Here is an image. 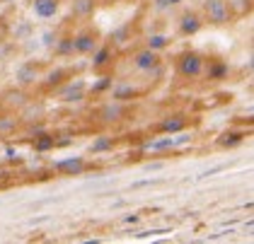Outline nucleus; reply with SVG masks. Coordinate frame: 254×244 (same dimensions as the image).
<instances>
[{
  "label": "nucleus",
  "instance_id": "nucleus-1",
  "mask_svg": "<svg viewBox=\"0 0 254 244\" xmlns=\"http://www.w3.org/2000/svg\"><path fill=\"white\" fill-rule=\"evenodd\" d=\"M203 15H206V22H211L215 27H223V24L233 22V2L230 0H206Z\"/></svg>",
  "mask_w": 254,
  "mask_h": 244
},
{
  "label": "nucleus",
  "instance_id": "nucleus-2",
  "mask_svg": "<svg viewBox=\"0 0 254 244\" xmlns=\"http://www.w3.org/2000/svg\"><path fill=\"white\" fill-rule=\"evenodd\" d=\"M203 65H206V58L201 54H196V51H184L177 58V70L187 80H196V77L203 75Z\"/></svg>",
  "mask_w": 254,
  "mask_h": 244
},
{
  "label": "nucleus",
  "instance_id": "nucleus-3",
  "mask_svg": "<svg viewBox=\"0 0 254 244\" xmlns=\"http://www.w3.org/2000/svg\"><path fill=\"white\" fill-rule=\"evenodd\" d=\"M160 54L157 51H150L148 46L145 49H140L136 56H133V68L140 70V73H157L160 70Z\"/></svg>",
  "mask_w": 254,
  "mask_h": 244
},
{
  "label": "nucleus",
  "instance_id": "nucleus-4",
  "mask_svg": "<svg viewBox=\"0 0 254 244\" xmlns=\"http://www.w3.org/2000/svg\"><path fill=\"white\" fill-rule=\"evenodd\" d=\"M73 46H75V54H80V56H90V54L99 46V39L92 29H80L78 34L73 37Z\"/></svg>",
  "mask_w": 254,
  "mask_h": 244
},
{
  "label": "nucleus",
  "instance_id": "nucleus-5",
  "mask_svg": "<svg viewBox=\"0 0 254 244\" xmlns=\"http://www.w3.org/2000/svg\"><path fill=\"white\" fill-rule=\"evenodd\" d=\"M201 27H203V17L198 12H194V10L182 12V17H179V34L182 37H194L201 32Z\"/></svg>",
  "mask_w": 254,
  "mask_h": 244
},
{
  "label": "nucleus",
  "instance_id": "nucleus-6",
  "mask_svg": "<svg viewBox=\"0 0 254 244\" xmlns=\"http://www.w3.org/2000/svg\"><path fill=\"white\" fill-rule=\"evenodd\" d=\"M124 116H126V104H124V102H117V99H112L109 104H104L97 112V119L102 123H119Z\"/></svg>",
  "mask_w": 254,
  "mask_h": 244
},
{
  "label": "nucleus",
  "instance_id": "nucleus-7",
  "mask_svg": "<svg viewBox=\"0 0 254 244\" xmlns=\"http://www.w3.org/2000/svg\"><path fill=\"white\" fill-rule=\"evenodd\" d=\"M85 169H87V165H85L82 157H65V160L54 162V172L65 174V177H78V174H82Z\"/></svg>",
  "mask_w": 254,
  "mask_h": 244
},
{
  "label": "nucleus",
  "instance_id": "nucleus-8",
  "mask_svg": "<svg viewBox=\"0 0 254 244\" xmlns=\"http://www.w3.org/2000/svg\"><path fill=\"white\" fill-rule=\"evenodd\" d=\"M61 0H32V12L37 19H51L59 15Z\"/></svg>",
  "mask_w": 254,
  "mask_h": 244
},
{
  "label": "nucleus",
  "instance_id": "nucleus-9",
  "mask_svg": "<svg viewBox=\"0 0 254 244\" xmlns=\"http://www.w3.org/2000/svg\"><path fill=\"white\" fill-rule=\"evenodd\" d=\"M112 99H117V102H131V99H136L138 94H140V90H138L136 85H131V82H119V85H114L112 90Z\"/></svg>",
  "mask_w": 254,
  "mask_h": 244
},
{
  "label": "nucleus",
  "instance_id": "nucleus-10",
  "mask_svg": "<svg viewBox=\"0 0 254 244\" xmlns=\"http://www.w3.org/2000/svg\"><path fill=\"white\" fill-rule=\"evenodd\" d=\"M203 73H206L208 80L218 82V80H225V77H228L230 68H228L225 61H208V65H203Z\"/></svg>",
  "mask_w": 254,
  "mask_h": 244
},
{
  "label": "nucleus",
  "instance_id": "nucleus-11",
  "mask_svg": "<svg viewBox=\"0 0 254 244\" xmlns=\"http://www.w3.org/2000/svg\"><path fill=\"white\" fill-rule=\"evenodd\" d=\"M39 80V65H34V63H24L20 65V70H17V82L20 85H34Z\"/></svg>",
  "mask_w": 254,
  "mask_h": 244
},
{
  "label": "nucleus",
  "instance_id": "nucleus-12",
  "mask_svg": "<svg viewBox=\"0 0 254 244\" xmlns=\"http://www.w3.org/2000/svg\"><path fill=\"white\" fill-rule=\"evenodd\" d=\"M112 58H114L112 44H102V46H97V49L92 51V65H95V68H104L107 63H112Z\"/></svg>",
  "mask_w": 254,
  "mask_h": 244
},
{
  "label": "nucleus",
  "instance_id": "nucleus-13",
  "mask_svg": "<svg viewBox=\"0 0 254 244\" xmlns=\"http://www.w3.org/2000/svg\"><path fill=\"white\" fill-rule=\"evenodd\" d=\"M157 128L162 133H179V131L187 128V119H184V116H167V119L160 121Z\"/></svg>",
  "mask_w": 254,
  "mask_h": 244
},
{
  "label": "nucleus",
  "instance_id": "nucleus-14",
  "mask_svg": "<svg viewBox=\"0 0 254 244\" xmlns=\"http://www.w3.org/2000/svg\"><path fill=\"white\" fill-rule=\"evenodd\" d=\"M61 99L63 102H80V99H85V85L82 82H75V85H65L63 90H61Z\"/></svg>",
  "mask_w": 254,
  "mask_h": 244
},
{
  "label": "nucleus",
  "instance_id": "nucleus-15",
  "mask_svg": "<svg viewBox=\"0 0 254 244\" xmlns=\"http://www.w3.org/2000/svg\"><path fill=\"white\" fill-rule=\"evenodd\" d=\"M175 148V135L172 133H165L162 138H155V140H148L145 143V150H155V152H165Z\"/></svg>",
  "mask_w": 254,
  "mask_h": 244
},
{
  "label": "nucleus",
  "instance_id": "nucleus-16",
  "mask_svg": "<svg viewBox=\"0 0 254 244\" xmlns=\"http://www.w3.org/2000/svg\"><path fill=\"white\" fill-rule=\"evenodd\" d=\"M73 17H92V12H95V0H73Z\"/></svg>",
  "mask_w": 254,
  "mask_h": 244
},
{
  "label": "nucleus",
  "instance_id": "nucleus-17",
  "mask_svg": "<svg viewBox=\"0 0 254 244\" xmlns=\"http://www.w3.org/2000/svg\"><path fill=\"white\" fill-rule=\"evenodd\" d=\"M145 46L150 49V51H165L167 46H170V37L167 34H162V32H155V34H150V37L145 39Z\"/></svg>",
  "mask_w": 254,
  "mask_h": 244
},
{
  "label": "nucleus",
  "instance_id": "nucleus-18",
  "mask_svg": "<svg viewBox=\"0 0 254 244\" xmlns=\"http://www.w3.org/2000/svg\"><path fill=\"white\" fill-rule=\"evenodd\" d=\"M56 148V138L51 135V133H39V135H34V150L37 152H49Z\"/></svg>",
  "mask_w": 254,
  "mask_h": 244
},
{
  "label": "nucleus",
  "instance_id": "nucleus-19",
  "mask_svg": "<svg viewBox=\"0 0 254 244\" xmlns=\"http://www.w3.org/2000/svg\"><path fill=\"white\" fill-rule=\"evenodd\" d=\"M114 148V138L112 135H99L92 140V145H90V152L92 155H99V152H109Z\"/></svg>",
  "mask_w": 254,
  "mask_h": 244
},
{
  "label": "nucleus",
  "instance_id": "nucleus-20",
  "mask_svg": "<svg viewBox=\"0 0 254 244\" xmlns=\"http://www.w3.org/2000/svg\"><path fill=\"white\" fill-rule=\"evenodd\" d=\"M54 51L59 56H73L75 54V46H73V37H59L54 44Z\"/></svg>",
  "mask_w": 254,
  "mask_h": 244
},
{
  "label": "nucleus",
  "instance_id": "nucleus-21",
  "mask_svg": "<svg viewBox=\"0 0 254 244\" xmlns=\"http://www.w3.org/2000/svg\"><path fill=\"white\" fill-rule=\"evenodd\" d=\"M112 85H114V77L112 75H102L97 82L90 87V92L92 94H104V92H109V90H112Z\"/></svg>",
  "mask_w": 254,
  "mask_h": 244
},
{
  "label": "nucleus",
  "instance_id": "nucleus-22",
  "mask_svg": "<svg viewBox=\"0 0 254 244\" xmlns=\"http://www.w3.org/2000/svg\"><path fill=\"white\" fill-rule=\"evenodd\" d=\"M63 77H65V70H63V68H54V70H49V73H46L44 85H46V87H56V85L63 82Z\"/></svg>",
  "mask_w": 254,
  "mask_h": 244
},
{
  "label": "nucleus",
  "instance_id": "nucleus-23",
  "mask_svg": "<svg viewBox=\"0 0 254 244\" xmlns=\"http://www.w3.org/2000/svg\"><path fill=\"white\" fill-rule=\"evenodd\" d=\"M184 0H150V5H153V10L155 12H167V10H172L177 5H182Z\"/></svg>",
  "mask_w": 254,
  "mask_h": 244
},
{
  "label": "nucleus",
  "instance_id": "nucleus-24",
  "mask_svg": "<svg viewBox=\"0 0 254 244\" xmlns=\"http://www.w3.org/2000/svg\"><path fill=\"white\" fill-rule=\"evenodd\" d=\"M128 32H131V27H128V24H124V27H119V29H114V32H112L109 41L121 46V44H126V41H128Z\"/></svg>",
  "mask_w": 254,
  "mask_h": 244
},
{
  "label": "nucleus",
  "instance_id": "nucleus-25",
  "mask_svg": "<svg viewBox=\"0 0 254 244\" xmlns=\"http://www.w3.org/2000/svg\"><path fill=\"white\" fill-rule=\"evenodd\" d=\"M240 143H242L240 133H223L220 140H218V145H223V148H233V145H240Z\"/></svg>",
  "mask_w": 254,
  "mask_h": 244
},
{
  "label": "nucleus",
  "instance_id": "nucleus-26",
  "mask_svg": "<svg viewBox=\"0 0 254 244\" xmlns=\"http://www.w3.org/2000/svg\"><path fill=\"white\" fill-rule=\"evenodd\" d=\"M56 39H59V34H56V32H44V34H41V44H44L46 49H54Z\"/></svg>",
  "mask_w": 254,
  "mask_h": 244
},
{
  "label": "nucleus",
  "instance_id": "nucleus-27",
  "mask_svg": "<svg viewBox=\"0 0 254 244\" xmlns=\"http://www.w3.org/2000/svg\"><path fill=\"white\" fill-rule=\"evenodd\" d=\"M29 32H32V27H29V22H22V24H20V29L15 32V37H17V39H22V37H27Z\"/></svg>",
  "mask_w": 254,
  "mask_h": 244
},
{
  "label": "nucleus",
  "instance_id": "nucleus-28",
  "mask_svg": "<svg viewBox=\"0 0 254 244\" xmlns=\"http://www.w3.org/2000/svg\"><path fill=\"white\" fill-rule=\"evenodd\" d=\"M138 220H140V215H136V213H131V215H124V223H126V225H136Z\"/></svg>",
  "mask_w": 254,
  "mask_h": 244
},
{
  "label": "nucleus",
  "instance_id": "nucleus-29",
  "mask_svg": "<svg viewBox=\"0 0 254 244\" xmlns=\"http://www.w3.org/2000/svg\"><path fill=\"white\" fill-rule=\"evenodd\" d=\"M15 126V119H10V121H0V131H7V128H12Z\"/></svg>",
  "mask_w": 254,
  "mask_h": 244
},
{
  "label": "nucleus",
  "instance_id": "nucleus-30",
  "mask_svg": "<svg viewBox=\"0 0 254 244\" xmlns=\"http://www.w3.org/2000/svg\"><path fill=\"white\" fill-rule=\"evenodd\" d=\"M0 2H15V0H0Z\"/></svg>",
  "mask_w": 254,
  "mask_h": 244
},
{
  "label": "nucleus",
  "instance_id": "nucleus-31",
  "mask_svg": "<svg viewBox=\"0 0 254 244\" xmlns=\"http://www.w3.org/2000/svg\"><path fill=\"white\" fill-rule=\"evenodd\" d=\"M145 2H150V0H145Z\"/></svg>",
  "mask_w": 254,
  "mask_h": 244
}]
</instances>
